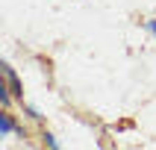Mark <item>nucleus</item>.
I'll list each match as a JSON object with an SVG mask.
<instances>
[{
    "label": "nucleus",
    "mask_w": 156,
    "mask_h": 150,
    "mask_svg": "<svg viewBox=\"0 0 156 150\" xmlns=\"http://www.w3.org/2000/svg\"><path fill=\"white\" fill-rule=\"evenodd\" d=\"M41 138H44V144H47V147H59V141H56V135H53V132H44Z\"/></svg>",
    "instance_id": "nucleus-3"
},
{
    "label": "nucleus",
    "mask_w": 156,
    "mask_h": 150,
    "mask_svg": "<svg viewBox=\"0 0 156 150\" xmlns=\"http://www.w3.org/2000/svg\"><path fill=\"white\" fill-rule=\"evenodd\" d=\"M12 132H24V130H21V127H15V121H12L9 109H3V115H0V135L6 138V135H12Z\"/></svg>",
    "instance_id": "nucleus-2"
},
{
    "label": "nucleus",
    "mask_w": 156,
    "mask_h": 150,
    "mask_svg": "<svg viewBox=\"0 0 156 150\" xmlns=\"http://www.w3.org/2000/svg\"><path fill=\"white\" fill-rule=\"evenodd\" d=\"M144 26H147L150 33H153V38H156V21H147V24H144Z\"/></svg>",
    "instance_id": "nucleus-5"
},
{
    "label": "nucleus",
    "mask_w": 156,
    "mask_h": 150,
    "mask_svg": "<svg viewBox=\"0 0 156 150\" xmlns=\"http://www.w3.org/2000/svg\"><path fill=\"white\" fill-rule=\"evenodd\" d=\"M0 74H3V82L9 85V91H12L18 100H24V85H21V79H18L15 68H12L9 62H3V65H0Z\"/></svg>",
    "instance_id": "nucleus-1"
},
{
    "label": "nucleus",
    "mask_w": 156,
    "mask_h": 150,
    "mask_svg": "<svg viewBox=\"0 0 156 150\" xmlns=\"http://www.w3.org/2000/svg\"><path fill=\"white\" fill-rule=\"evenodd\" d=\"M24 112L30 115V118H33V121H41V112H38V109H35V106H24Z\"/></svg>",
    "instance_id": "nucleus-4"
}]
</instances>
